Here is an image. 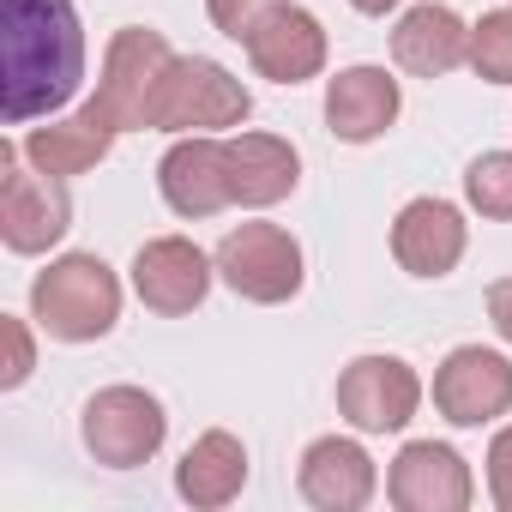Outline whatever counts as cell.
Masks as SVG:
<instances>
[{
    "mask_svg": "<svg viewBox=\"0 0 512 512\" xmlns=\"http://www.w3.org/2000/svg\"><path fill=\"white\" fill-rule=\"evenodd\" d=\"M0 49H7V121L25 127L55 115L85 79V31L73 0H0Z\"/></svg>",
    "mask_w": 512,
    "mask_h": 512,
    "instance_id": "1",
    "label": "cell"
},
{
    "mask_svg": "<svg viewBox=\"0 0 512 512\" xmlns=\"http://www.w3.org/2000/svg\"><path fill=\"white\" fill-rule=\"evenodd\" d=\"M31 314L61 344H91L121 320V284L97 253H67L31 284Z\"/></svg>",
    "mask_w": 512,
    "mask_h": 512,
    "instance_id": "2",
    "label": "cell"
},
{
    "mask_svg": "<svg viewBox=\"0 0 512 512\" xmlns=\"http://www.w3.org/2000/svg\"><path fill=\"white\" fill-rule=\"evenodd\" d=\"M73 223V199L61 187V175H43L25 145H0V241L13 253H43L67 235Z\"/></svg>",
    "mask_w": 512,
    "mask_h": 512,
    "instance_id": "3",
    "label": "cell"
},
{
    "mask_svg": "<svg viewBox=\"0 0 512 512\" xmlns=\"http://www.w3.org/2000/svg\"><path fill=\"white\" fill-rule=\"evenodd\" d=\"M175 67V49L145 31V25H127L115 31L109 55H103V79H97V103L109 109V121L121 133H139V127H157V91H163V73Z\"/></svg>",
    "mask_w": 512,
    "mask_h": 512,
    "instance_id": "4",
    "label": "cell"
},
{
    "mask_svg": "<svg viewBox=\"0 0 512 512\" xmlns=\"http://www.w3.org/2000/svg\"><path fill=\"white\" fill-rule=\"evenodd\" d=\"M217 278L247 302H290L302 290V247L278 223H241L217 241Z\"/></svg>",
    "mask_w": 512,
    "mask_h": 512,
    "instance_id": "5",
    "label": "cell"
},
{
    "mask_svg": "<svg viewBox=\"0 0 512 512\" xmlns=\"http://www.w3.org/2000/svg\"><path fill=\"white\" fill-rule=\"evenodd\" d=\"M163 428H169L163 404H157L151 392H139V386H103V392L85 404V416H79L85 452H91L97 464H109V470L145 464V458L163 446Z\"/></svg>",
    "mask_w": 512,
    "mask_h": 512,
    "instance_id": "6",
    "label": "cell"
},
{
    "mask_svg": "<svg viewBox=\"0 0 512 512\" xmlns=\"http://www.w3.org/2000/svg\"><path fill=\"white\" fill-rule=\"evenodd\" d=\"M247 109L253 103H247L241 79H229L217 61H199V55H175V67L163 73V91H157V127H169V133L241 127Z\"/></svg>",
    "mask_w": 512,
    "mask_h": 512,
    "instance_id": "7",
    "label": "cell"
},
{
    "mask_svg": "<svg viewBox=\"0 0 512 512\" xmlns=\"http://www.w3.org/2000/svg\"><path fill=\"white\" fill-rule=\"evenodd\" d=\"M422 404V380L410 362L398 356H356L344 374H338V410L344 422H356L362 434H386V428H404Z\"/></svg>",
    "mask_w": 512,
    "mask_h": 512,
    "instance_id": "8",
    "label": "cell"
},
{
    "mask_svg": "<svg viewBox=\"0 0 512 512\" xmlns=\"http://www.w3.org/2000/svg\"><path fill=\"white\" fill-rule=\"evenodd\" d=\"M434 410L458 428H482V422L506 416L512 410V362L482 344L452 350L434 374Z\"/></svg>",
    "mask_w": 512,
    "mask_h": 512,
    "instance_id": "9",
    "label": "cell"
},
{
    "mask_svg": "<svg viewBox=\"0 0 512 512\" xmlns=\"http://www.w3.org/2000/svg\"><path fill=\"white\" fill-rule=\"evenodd\" d=\"M211 266L205 253L181 235H157L139 247V260H133V290L151 314H193L211 290Z\"/></svg>",
    "mask_w": 512,
    "mask_h": 512,
    "instance_id": "10",
    "label": "cell"
},
{
    "mask_svg": "<svg viewBox=\"0 0 512 512\" xmlns=\"http://www.w3.org/2000/svg\"><path fill=\"white\" fill-rule=\"evenodd\" d=\"M241 49H247L253 73L272 79V85H302V79H314L326 67V31H320V19L302 13V7H290V0L253 25Z\"/></svg>",
    "mask_w": 512,
    "mask_h": 512,
    "instance_id": "11",
    "label": "cell"
},
{
    "mask_svg": "<svg viewBox=\"0 0 512 512\" xmlns=\"http://www.w3.org/2000/svg\"><path fill=\"white\" fill-rule=\"evenodd\" d=\"M386 494H392V506H404V512H464V506H470V470H464V458H458L452 446L410 440V446L392 458Z\"/></svg>",
    "mask_w": 512,
    "mask_h": 512,
    "instance_id": "12",
    "label": "cell"
},
{
    "mask_svg": "<svg viewBox=\"0 0 512 512\" xmlns=\"http://www.w3.org/2000/svg\"><path fill=\"white\" fill-rule=\"evenodd\" d=\"M157 181H163L169 211H181V217H217L223 205H235V193H229V151H223V139H211V133L181 139V145L163 157Z\"/></svg>",
    "mask_w": 512,
    "mask_h": 512,
    "instance_id": "13",
    "label": "cell"
},
{
    "mask_svg": "<svg viewBox=\"0 0 512 512\" xmlns=\"http://www.w3.org/2000/svg\"><path fill=\"white\" fill-rule=\"evenodd\" d=\"M392 253L410 278H446L464 260V217L446 199H410L392 223Z\"/></svg>",
    "mask_w": 512,
    "mask_h": 512,
    "instance_id": "14",
    "label": "cell"
},
{
    "mask_svg": "<svg viewBox=\"0 0 512 512\" xmlns=\"http://www.w3.org/2000/svg\"><path fill=\"white\" fill-rule=\"evenodd\" d=\"M115 121H109V109L91 97L79 115H67V121H49V127H31L25 133V157L43 169V175H85V169H97L103 157H109V145H115Z\"/></svg>",
    "mask_w": 512,
    "mask_h": 512,
    "instance_id": "15",
    "label": "cell"
},
{
    "mask_svg": "<svg viewBox=\"0 0 512 512\" xmlns=\"http://www.w3.org/2000/svg\"><path fill=\"white\" fill-rule=\"evenodd\" d=\"M223 151H229V193H235V205H278L302 181V157L278 133H235V139H223Z\"/></svg>",
    "mask_w": 512,
    "mask_h": 512,
    "instance_id": "16",
    "label": "cell"
},
{
    "mask_svg": "<svg viewBox=\"0 0 512 512\" xmlns=\"http://www.w3.org/2000/svg\"><path fill=\"white\" fill-rule=\"evenodd\" d=\"M374 458L356 446V440H314L308 458H302V500L320 506V512H356L374 500Z\"/></svg>",
    "mask_w": 512,
    "mask_h": 512,
    "instance_id": "17",
    "label": "cell"
},
{
    "mask_svg": "<svg viewBox=\"0 0 512 512\" xmlns=\"http://www.w3.org/2000/svg\"><path fill=\"white\" fill-rule=\"evenodd\" d=\"M392 61L404 73H416V79H440V73H452V67L470 61V31H464V19L452 7H434V0H428V7H410L398 19Z\"/></svg>",
    "mask_w": 512,
    "mask_h": 512,
    "instance_id": "18",
    "label": "cell"
},
{
    "mask_svg": "<svg viewBox=\"0 0 512 512\" xmlns=\"http://www.w3.org/2000/svg\"><path fill=\"white\" fill-rule=\"evenodd\" d=\"M392 121H398V79L386 67H350V73L332 79V91H326V127L338 139L368 145Z\"/></svg>",
    "mask_w": 512,
    "mask_h": 512,
    "instance_id": "19",
    "label": "cell"
},
{
    "mask_svg": "<svg viewBox=\"0 0 512 512\" xmlns=\"http://www.w3.org/2000/svg\"><path fill=\"white\" fill-rule=\"evenodd\" d=\"M241 482H247V452H241V440L223 434V428L199 434V440L187 446L181 470H175V488H181V500H193V506H229V500L241 494Z\"/></svg>",
    "mask_w": 512,
    "mask_h": 512,
    "instance_id": "20",
    "label": "cell"
},
{
    "mask_svg": "<svg viewBox=\"0 0 512 512\" xmlns=\"http://www.w3.org/2000/svg\"><path fill=\"white\" fill-rule=\"evenodd\" d=\"M470 67H476L488 85H512V7L482 13V19L470 25Z\"/></svg>",
    "mask_w": 512,
    "mask_h": 512,
    "instance_id": "21",
    "label": "cell"
},
{
    "mask_svg": "<svg viewBox=\"0 0 512 512\" xmlns=\"http://www.w3.org/2000/svg\"><path fill=\"white\" fill-rule=\"evenodd\" d=\"M464 193L482 217H512V151H482L464 169Z\"/></svg>",
    "mask_w": 512,
    "mask_h": 512,
    "instance_id": "22",
    "label": "cell"
},
{
    "mask_svg": "<svg viewBox=\"0 0 512 512\" xmlns=\"http://www.w3.org/2000/svg\"><path fill=\"white\" fill-rule=\"evenodd\" d=\"M211 7V25L223 31V37H235V43H247V31L260 25L266 13H278L284 0H205Z\"/></svg>",
    "mask_w": 512,
    "mask_h": 512,
    "instance_id": "23",
    "label": "cell"
},
{
    "mask_svg": "<svg viewBox=\"0 0 512 512\" xmlns=\"http://www.w3.org/2000/svg\"><path fill=\"white\" fill-rule=\"evenodd\" d=\"M488 488H494V506L512 512V428H500L488 446Z\"/></svg>",
    "mask_w": 512,
    "mask_h": 512,
    "instance_id": "24",
    "label": "cell"
},
{
    "mask_svg": "<svg viewBox=\"0 0 512 512\" xmlns=\"http://www.w3.org/2000/svg\"><path fill=\"white\" fill-rule=\"evenodd\" d=\"M0 338H7V386H25L31 380V332H25V320H0Z\"/></svg>",
    "mask_w": 512,
    "mask_h": 512,
    "instance_id": "25",
    "label": "cell"
},
{
    "mask_svg": "<svg viewBox=\"0 0 512 512\" xmlns=\"http://www.w3.org/2000/svg\"><path fill=\"white\" fill-rule=\"evenodd\" d=\"M488 320H494V332L512 344V278H500V284L488 290Z\"/></svg>",
    "mask_w": 512,
    "mask_h": 512,
    "instance_id": "26",
    "label": "cell"
},
{
    "mask_svg": "<svg viewBox=\"0 0 512 512\" xmlns=\"http://www.w3.org/2000/svg\"><path fill=\"white\" fill-rule=\"evenodd\" d=\"M350 7H356V13H374V19H380V13H392V7H398V0H350Z\"/></svg>",
    "mask_w": 512,
    "mask_h": 512,
    "instance_id": "27",
    "label": "cell"
}]
</instances>
